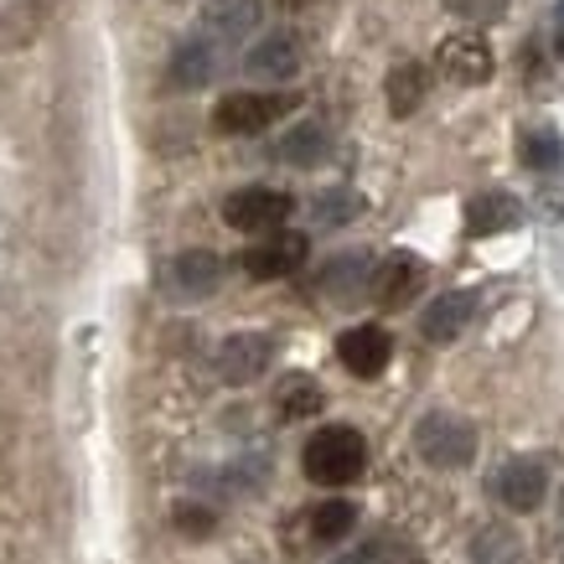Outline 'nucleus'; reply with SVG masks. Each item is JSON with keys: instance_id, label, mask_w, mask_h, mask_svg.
Wrapping results in <instances>:
<instances>
[{"instance_id": "25", "label": "nucleus", "mask_w": 564, "mask_h": 564, "mask_svg": "<svg viewBox=\"0 0 564 564\" xmlns=\"http://www.w3.org/2000/svg\"><path fill=\"white\" fill-rule=\"evenodd\" d=\"M445 6H451L456 17H466V21H481V26L508 17V0H445Z\"/></svg>"}, {"instance_id": "26", "label": "nucleus", "mask_w": 564, "mask_h": 564, "mask_svg": "<svg viewBox=\"0 0 564 564\" xmlns=\"http://www.w3.org/2000/svg\"><path fill=\"white\" fill-rule=\"evenodd\" d=\"M207 523H213V518H203L197 508H182V529H207Z\"/></svg>"}, {"instance_id": "19", "label": "nucleus", "mask_w": 564, "mask_h": 564, "mask_svg": "<svg viewBox=\"0 0 564 564\" xmlns=\"http://www.w3.org/2000/svg\"><path fill=\"white\" fill-rule=\"evenodd\" d=\"M389 109L404 120V115H414L420 104H425V88H430V68L425 63H399V68L389 73Z\"/></svg>"}, {"instance_id": "14", "label": "nucleus", "mask_w": 564, "mask_h": 564, "mask_svg": "<svg viewBox=\"0 0 564 564\" xmlns=\"http://www.w3.org/2000/svg\"><path fill=\"white\" fill-rule=\"evenodd\" d=\"M471 316H477V295L471 291H445V295H435V301L425 306V316H420V337L435 343V347L456 343Z\"/></svg>"}, {"instance_id": "8", "label": "nucleus", "mask_w": 564, "mask_h": 564, "mask_svg": "<svg viewBox=\"0 0 564 564\" xmlns=\"http://www.w3.org/2000/svg\"><path fill=\"white\" fill-rule=\"evenodd\" d=\"M243 73L259 78V84H285V78H295V73H301V42H295V32L259 36L254 47L243 52Z\"/></svg>"}, {"instance_id": "13", "label": "nucleus", "mask_w": 564, "mask_h": 564, "mask_svg": "<svg viewBox=\"0 0 564 564\" xmlns=\"http://www.w3.org/2000/svg\"><path fill=\"white\" fill-rule=\"evenodd\" d=\"M441 68H445V78H456V84H487L497 68V57L477 32H456L441 42Z\"/></svg>"}, {"instance_id": "5", "label": "nucleus", "mask_w": 564, "mask_h": 564, "mask_svg": "<svg viewBox=\"0 0 564 564\" xmlns=\"http://www.w3.org/2000/svg\"><path fill=\"white\" fill-rule=\"evenodd\" d=\"M497 502L513 508V513H539L549 497V466L539 456H513V462L497 471Z\"/></svg>"}, {"instance_id": "4", "label": "nucleus", "mask_w": 564, "mask_h": 564, "mask_svg": "<svg viewBox=\"0 0 564 564\" xmlns=\"http://www.w3.org/2000/svg\"><path fill=\"white\" fill-rule=\"evenodd\" d=\"M295 109V94H228L218 99L213 109V124H218L223 135H259V130H270L274 120H285Z\"/></svg>"}, {"instance_id": "24", "label": "nucleus", "mask_w": 564, "mask_h": 564, "mask_svg": "<svg viewBox=\"0 0 564 564\" xmlns=\"http://www.w3.org/2000/svg\"><path fill=\"white\" fill-rule=\"evenodd\" d=\"M393 549H399V539L378 533V539H368V544H358L352 554H343V560H332V564H393Z\"/></svg>"}, {"instance_id": "3", "label": "nucleus", "mask_w": 564, "mask_h": 564, "mask_svg": "<svg viewBox=\"0 0 564 564\" xmlns=\"http://www.w3.org/2000/svg\"><path fill=\"white\" fill-rule=\"evenodd\" d=\"M291 213H295V197L280 187H243L223 203V223L239 228V234H280Z\"/></svg>"}, {"instance_id": "10", "label": "nucleus", "mask_w": 564, "mask_h": 564, "mask_svg": "<svg viewBox=\"0 0 564 564\" xmlns=\"http://www.w3.org/2000/svg\"><path fill=\"white\" fill-rule=\"evenodd\" d=\"M274 362V343L264 332H239L218 347V378L223 383H254L264 378V368Z\"/></svg>"}, {"instance_id": "9", "label": "nucleus", "mask_w": 564, "mask_h": 564, "mask_svg": "<svg viewBox=\"0 0 564 564\" xmlns=\"http://www.w3.org/2000/svg\"><path fill=\"white\" fill-rule=\"evenodd\" d=\"M420 285H425V264H420L410 249H399V254H389L383 264H373L368 295H373L383 311H393V306H404L410 295H420Z\"/></svg>"}, {"instance_id": "12", "label": "nucleus", "mask_w": 564, "mask_h": 564, "mask_svg": "<svg viewBox=\"0 0 564 564\" xmlns=\"http://www.w3.org/2000/svg\"><path fill=\"white\" fill-rule=\"evenodd\" d=\"M223 280V259L207 254V249H187V254L172 259V270H166V291L176 301H207V295L218 291Z\"/></svg>"}, {"instance_id": "6", "label": "nucleus", "mask_w": 564, "mask_h": 564, "mask_svg": "<svg viewBox=\"0 0 564 564\" xmlns=\"http://www.w3.org/2000/svg\"><path fill=\"white\" fill-rule=\"evenodd\" d=\"M218 68H223V47L197 32V36H187V42H176L172 47L166 84H172L176 94H197V88H207L213 78H218Z\"/></svg>"}, {"instance_id": "1", "label": "nucleus", "mask_w": 564, "mask_h": 564, "mask_svg": "<svg viewBox=\"0 0 564 564\" xmlns=\"http://www.w3.org/2000/svg\"><path fill=\"white\" fill-rule=\"evenodd\" d=\"M301 466H306V477L316 481V487H347V481H358L362 466H368V441H362L352 425H326L306 441Z\"/></svg>"}, {"instance_id": "22", "label": "nucleus", "mask_w": 564, "mask_h": 564, "mask_svg": "<svg viewBox=\"0 0 564 564\" xmlns=\"http://www.w3.org/2000/svg\"><path fill=\"white\" fill-rule=\"evenodd\" d=\"M322 389H316V378L306 373H291L285 383H280V414L285 420H311V414H322Z\"/></svg>"}, {"instance_id": "20", "label": "nucleus", "mask_w": 564, "mask_h": 564, "mask_svg": "<svg viewBox=\"0 0 564 564\" xmlns=\"http://www.w3.org/2000/svg\"><path fill=\"white\" fill-rule=\"evenodd\" d=\"M362 213V197L352 187H326L311 197V223L316 228H343V223H352Z\"/></svg>"}, {"instance_id": "21", "label": "nucleus", "mask_w": 564, "mask_h": 564, "mask_svg": "<svg viewBox=\"0 0 564 564\" xmlns=\"http://www.w3.org/2000/svg\"><path fill=\"white\" fill-rule=\"evenodd\" d=\"M352 523H358V508L343 502V497H332V502H322V508H311V539H316V544H337V539H347Z\"/></svg>"}, {"instance_id": "7", "label": "nucleus", "mask_w": 564, "mask_h": 564, "mask_svg": "<svg viewBox=\"0 0 564 564\" xmlns=\"http://www.w3.org/2000/svg\"><path fill=\"white\" fill-rule=\"evenodd\" d=\"M337 358H343V368L352 378H378L383 368H389V358H393V337L378 322L347 326L343 337H337Z\"/></svg>"}, {"instance_id": "2", "label": "nucleus", "mask_w": 564, "mask_h": 564, "mask_svg": "<svg viewBox=\"0 0 564 564\" xmlns=\"http://www.w3.org/2000/svg\"><path fill=\"white\" fill-rule=\"evenodd\" d=\"M477 425L462 420V414L451 410H430L420 414V425H414V451H420V462H430L435 471H462V466L477 462Z\"/></svg>"}, {"instance_id": "23", "label": "nucleus", "mask_w": 564, "mask_h": 564, "mask_svg": "<svg viewBox=\"0 0 564 564\" xmlns=\"http://www.w3.org/2000/svg\"><path fill=\"white\" fill-rule=\"evenodd\" d=\"M326 155V130L322 124H295L291 135L280 140V161H291V166H316Z\"/></svg>"}, {"instance_id": "17", "label": "nucleus", "mask_w": 564, "mask_h": 564, "mask_svg": "<svg viewBox=\"0 0 564 564\" xmlns=\"http://www.w3.org/2000/svg\"><path fill=\"white\" fill-rule=\"evenodd\" d=\"M368 280H373V254L368 249H347L322 270V291L332 301H358L368 291Z\"/></svg>"}, {"instance_id": "11", "label": "nucleus", "mask_w": 564, "mask_h": 564, "mask_svg": "<svg viewBox=\"0 0 564 564\" xmlns=\"http://www.w3.org/2000/svg\"><path fill=\"white\" fill-rule=\"evenodd\" d=\"M306 234H270L264 243H254L249 254H243V270L249 280H285L306 264Z\"/></svg>"}, {"instance_id": "15", "label": "nucleus", "mask_w": 564, "mask_h": 564, "mask_svg": "<svg viewBox=\"0 0 564 564\" xmlns=\"http://www.w3.org/2000/svg\"><path fill=\"white\" fill-rule=\"evenodd\" d=\"M259 17H264V0H218V6H207L203 36L228 47V42H243V36L254 32Z\"/></svg>"}, {"instance_id": "16", "label": "nucleus", "mask_w": 564, "mask_h": 564, "mask_svg": "<svg viewBox=\"0 0 564 564\" xmlns=\"http://www.w3.org/2000/svg\"><path fill=\"white\" fill-rule=\"evenodd\" d=\"M518 223H523V203H518L513 192H477V197L466 203V234H477V239L508 234Z\"/></svg>"}, {"instance_id": "18", "label": "nucleus", "mask_w": 564, "mask_h": 564, "mask_svg": "<svg viewBox=\"0 0 564 564\" xmlns=\"http://www.w3.org/2000/svg\"><path fill=\"white\" fill-rule=\"evenodd\" d=\"M518 161L529 166V172H560L564 166V140L560 130H549V124H533V130H523L518 135Z\"/></svg>"}]
</instances>
